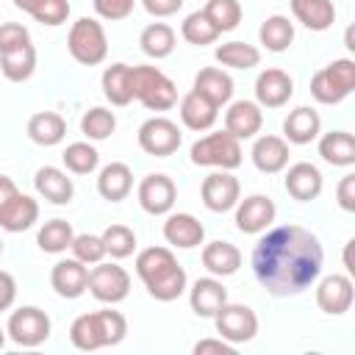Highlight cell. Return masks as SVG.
I'll return each instance as SVG.
<instances>
[{"instance_id":"277c9868","label":"cell","mask_w":355,"mask_h":355,"mask_svg":"<svg viewBox=\"0 0 355 355\" xmlns=\"http://www.w3.org/2000/svg\"><path fill=\"white\" fill-rule=\"evenodd\" d=\"M130 86H133V100H139L147 111H169L178 105V86L158 67L150 64L130 67Z\"/></svg>"},{"instance_id":"83f0119b","label":"cell","mask_w":355,"mask_h":355,"mask_svg":"<svg viewBox=\"0 0 355 355\" xmlns=\"http://www.w3.org/2000/svg\"><path fill=\"white\" fill-rule=\"evenodd\" d=\"M322 133V116L311 105H297L283 119V139L288 144H311Z\"/></svg>"},{"instance_id":"f5cc1de1","label":"cell","mask_w":355,"mask_h":355,"mask_svg":"<svg viewBox=\"0 0 355 355\" xmlns=\"http://www.w3.org/2000/svg\"><path fill=\"white\" fill-rule=\"evenodd\" d=\"M344 266H347V272L352 275L355 272V266H352V239L347 241V247H344Z\"/></svg>"},{"instance_id":"7dc6e473","label":"cell","mask_w":355,"mask_h":355,"mask_svg":"<svg viewBox=\"0 0 355 355\" xmlns=\"http://www.w3.org/2000/svg\"><path fill=\"white\" fill-rule=\"evenodd\" d=\"M25 42H31V31L22 22H0V53Z\"/></svg>"},{"instance_id":"9c48e42d","label":"cell","mask_w":355,"mask_h":355,"mask_svg":"<svg viewBox=\"0 0 355 355\" xmlns=\"http://www.w3.org/2000/svg\"><path fill=\"white\" fill-rule=\"evenodd\" d=\"M50 330H53L50 316L42 308H36V305H19V308H14L8 313V322H6L8 338L17 347H25V349H33V347L44 344L50 338Z\"/></svg>"},{"instance_id":"cb8c5ba5","label":"cell","mask_w":355,"mask_h":355,"mask_svg":"<svg viewBox=\"0 0 355 355\" xmlns=\"http://www.w3.org/2000/svg\"><path fill=\"white\" fill-rule=\"evenodd\" d=\"M186 291H189L191 311L202 319H214V313L227 302V288H225L222 277H214V275L197 277Z\"/></svg>"},{"instance_id":"ab89813d","label":"cell","mask_w":355,"mask_h":355,"mask_svg":"<svg viewBox=\"0 0 355 355\" xmlns=\"http://www.w3.org/2000/svg\"><path fill=\"white\" fill-rule=\"evenodd\" d=\"M61 161H64V169L69 175H92L100 166V153L89 139L86 141H72V144L64 147Z\"/></svg>"},{"instance_id":"30bf717a","label":"cell","mask_w":355,"mask_h":355,"mask_svg":"<svg viewBox=\"0 0 355 355\" xmlns=\"http://www.w3.org/2000/svg\"><path fill=\"white\" fill-rule=\"evenodd\" d=\"M86 291L103 305H116V302L128 300V294H130V275H128L125 266L114 263V258L111 261H100V263H94L89 269Z\"/></svg>"},{"instance_id":"d6a6232c","label":"cell","mask_w":355,"mask_h":355,"mask_svg":"<svg viewBox=\"0 0 355 355\" xmlns=\"http://www.w3.org/2000/svg\"><path fill=\"white\" fill-rule=\"evenodd\" d=\"M0 72L11 83H25L36 72V47H33V42L3 50L0 53Z\"/></svg>"},{"instance_id":"b9f144b4","label":"cell","mask_w":355,"mask_h":355,"mask_svg":"<svg viewBox=\"0 0 355 355\" xmlns=\"http://www.w3.org/2000/svg\"><path fill=\"white\" fill-rule=\"evenodd\" d=\"M114 130H116V116H114L111 108L94 105V108L83 111V116H80V133L89 141H105Z\"/></svg>"},{"instance_id":"3957f363","label":"cell","mask_w":355,"mask_h":355,"mask_svg":"<svg viewBox=\"0 0 355 355\" xmlns=\"http://www.w3.org/2000/svg\"><path fill=\"white\" fill-rule=\"evenodd\" d=\"M125 336H128V319L111 305L92 311V313H80L69 324V341L80 352L116 347L119 341H125Z\"/></svg>"},{"instance_id":"52a82bcc","label":"cell","mask_w":355,"mask_h":355,"mask_svg":"<svg viewBox=\"0 0 355 355\" xmlns=\"http://www.w3.org/2000/svg\"><path fill=\"white\" fill-rule=\"evenodd\" d=\"M189 158L194 166H211V169H236L244 161L241 153V141L236 136H230L227 130H214L200 136L191 150Z\"/></svg>"},{"instance_id":"5bb4252c","label":"cell","mask_w":355,"mask_h":355,"mask_svg":"<svg viewBox=\"0 0 355 355\" xmlns=\"http://www.w3.org/2000/svg\"><path fill=\"white\" fill-rule=\"evenodd\" d=\"M136 200L141 205L144 214L150 216H166L172 208H175V200H178V186L169 175L164 172H150L139 180V189H136Z\"/></svg>"},{"instance_id":"7bdbcfd3","label":"cell","mask_w":355,"mask_h":355,"mask_svg":"<svg viewBox=\"0 0 355 355\" xmlns=\"http://www.w3.org/2000/svg\"><path fill=\"white\" fill-rule=\"evenodd\" d=\"M100 239H103L105 255L114 258V261H122V258H128V255L136 252V233H133L128 225L114 222V225H108V227L100 233Z\"/></svg>"},{"instance_id":"1f68e13d","label":"cell","mask_w":355,"mask_h":355,"mask_svg":"<svg viewBox=\"0 0 355 355\" xmlns=\"http://www.w3.org/2000/svg\"><path fill=\"white\" fill-rule=\"evenodd\" d=\"M319 155L324 164L330 166H352L355 164V136L349 130H330V133H319V144H316Z\"/></svg>"},{"instance_id":"484cf974","label":"cell","mask_w":355,"mask_h":355,"mask_svg":"<svg viewBox=\"0 0 355 355\" xmlns=\"http://www.w3.org/2000/svg\"><path fill=\"white\" fill-rule=\"evenodd\" d=\"M191 89L197 94H202L205 100H211L216 108H225L230 100H233V78L227 69L222 67H202L197 75H194V83Z\"/></svg>"},{"instance_id":"ba28073f","label":"cell","mask_w":355,"mask_h":355,"mask_svg":"<svg viewBox=\"0 0 355 355\" xmlns=\"http://www.w3.org/2000/svg\"><path fill=\"white\" fill-rule=\"evenodd\" d=\"M39 222V202L19 191L8 175H0V230L22 233Z\"/></svg>"},{"instance_id":"44dd1931","label":"cell","mask_w":355,"mask_h":355,"mask_svg":"<svg viewBox=\"0 0 355 355\" xmlns=\"http://www.w3.org/2000/svg\"><path fill=\"white\" fill-rule=\"evenodd\" d=\"M263 128V111L255 100H233L225 111V130L239 141L255 139Z\"/></svg>"},{"instance_id":"7a4b0ae2","label":"cell","mask_w":355,"mask_h":355,"mask_svg":"<svg viewBox=\"0 0 355 355\" xmlns=\"http://www.w3.org/2000/svg\"><path fill=\"white\" fill-rule=\"evenodd\" d=\"M136 275L147 294L158 302H172L186 294L189 277L172 247H144L136 255Z\"/></svg>"},{"instance_id":"db71d44e","label":"cell","mask_w":355,"mask_h":355,"mask_svg":"<svg viewBox=\"0 0 355 355\" xmlns=\"http://www.w3.org/2000/svg\"><path fill=\"white\" fill-rule=\"evenodd\" d=\"M6 338H8V333H6V327H0V349L6 347Z\"/></svg>"},{"instance_id":"e0dca14e","label":"cell","mask_w":355,"mask_h":355,"mask_svg":"<svg viewBox=\"0 0 355 355\" xmlns=\"http://www.w3.org/2000/svg\"><path fill=\"white\" fill-rule=\"evenodd\" d=\"M294 97V80L280 67H266L255 78V103L261 108H283Z\"/></svg>"},{"instance_id":"60d3db41","label":"cell","mask_w":355,"mask_h":355,"mask_svg":"<svg viewBox=\"0 0 355 355\" xmlns=\"http://www.w3.org/2000/svg\"><path fill=\"white\" fill-rule=\"evenodd\" d=\"M180 36H183L189 44H194V47H205V44H214L222 33L214 28V22L205 17V11L197 8V11L186 14V19L180 22Z\"/></svg>"},{"instance_id":"8fae6325","label":"cell","mask_w":355,"mask_h":355,"mask_svg":"<svg viewBox=\"0 0 355 355\" xmlns=\"http://www.w3.org/2000/svg\"><path fill=\"white\" fill-rule=\"evenodd\" d=\"M216 333L230 344H247L258 336V313L244 302H225L214 313Z\"/></svg>"},{"instance_id":"ffe728a7","label":"cell","mask_w":355,"mask_h":355,"mask_svg":"<svg viewBox=\"0 0 355 355\" xmlns=\"http://www.w3.org/2000/svg\"><path fill=\"white\" fill-rule=\"evenodd\" d=\"M50 286L64 300H78L89 286V266L78 258H61L50 269Z\"/></svg>"},{"instance_id":"7402d4cb","label":"cell","mask_w":355,"mask_h":355,"mask_svg":"<svg viewBox=\"0 0 355 355\" xmlns=\"http://www.w3.org/2000/svg\"><path fill=\"white\" fill-rule=\"evenodd\" d=\"M288 141L283 136H275V133H263V136H255L252 141V150H250V158L255 164L258 172L263 175H277L288 166Z\"/></svg>"},{"instance_id":"ac0fdd59","label":"cell","mask_w":355,"mask_h":355,"mask_svg":"<svg viewBox=\"0 0 355 355\" xmlns=\"http://www.w3.org/2000/svg\"><path fill=\"white\" fill-rule=\"evenodd\" d=\"M161 233H164V241L169 247H178V250H194V247H200L205 241L202 222L189 211H178V214L169 211L166 219H164Z\"/></svg>"},{"instance_id":"e575fe53","label":"cell","mask_w":355,"mask_h":355,"mask_svg":"<svg viewBox=\"0 0 355 355\" xmlns=\"http://www.w3.org/2000/svg\"><path fill=\"white\" fill-rule=\"evenodd\" d=\"M214 58L222 69H252L261 64V50L255 44H247V42H239V39H230V42H222L216 44L214 50Z\"/></svg>"},{"instance_id":"74e56055","label":"cell","mask_w":355,"mask_h":355,"mask_svg":"<svg viewBox=\"0 0 355 355\" xmlns=\"http://www.w3.org/2000/svg\"><path fill=\"white\" fill-rule=\"evenodd\" d=\"M19 11H25L28 17H33L39 25L47 28H58L69 19V0H11Z\"/></svg>"},{"instance_id":"f907efd6","label":"cell","mask_w":355,"mask_h":355,"mask_svg":"<svg viewBox=\"0 0 355 355\" xmlns=\"http://www.w3.org/2000/svg\"><path fill=\"white\" fill-rule=\"evenodd\" d=\"M183 3H186V0H141L144 11H147L150 17H155V19H164V17L178 14V11L183 8Z\"/></svg>"},{"instance_id":"c3c4849f","label":"cell","mask_w":355,"mask_h":355,"mask_svg":"<svg viewBox=\"0 0 355 355\" xmlns=\"http://www.w3.org/2000/svg\"><path fill=\"white\" fill-rule=\"evenodd\" d=\"M194 355H236V344L225 341L222 336L216 338H200L194 347H191Z\"/></svg>"},{"instance_id":"f35d334b","label":"cell","mask_w":355,"mask_h":355,"mask_svg":"<svg viewBox=\"0 0 355 355\" xmlns=\"http://www.w3.org/2000/svg\"><path fill=\"white\" fill-rule=\"evenodd\" d=\"M72 239H75V230H72V225L67 222V219H47L39 230H36V244H39V250L42 252H47V255H61V252H67L69 250V244H72Z\"/></svg>"},{"instance_id":"11a10c76","label":"cell","mask_w":355,"mask_h":355,"mask_svg":"<svg viewBox=\"0 0 355 355\" xmlns=\"http://www.w3.org/2000/svg\"><path fill=\"white\" fill-rule=\"evenodd\" d=\"M0 255H3V239H0Z\"/></svg>"},{"instance_id":"4316f807","label":"cell","mask_w":355,"mask_h":355,"mask_svg":"<svg viewBox=\"0 0 355 355\" xmlns=\"http://www.w3.org/2000/svg\"><path fill=\"white\" fill-rule=\"evenodd\" d=\"M178 114H180L183 128H189V130H194V133H205V130H211L214 122L219 119V108H216L211 100H205L202 94H197L194 89L186 92V94L180 97Z\"/></svg>"},{"instance_id":"f546056e","label":"cell","mask_w":355,"mask_h":355,"mask_svg":"<svg viewBox=\"0 0 355 355\" xmlns=\"http://www.w3.org/2000/svg\"><path fill=\"white\" fill-rule=\"evenodd\" d=\"M288 8H291V17L313 33H322L336 22L333 0H288Z\"/></svg>"},{"instance_id":"4fadbf2b","label":"cell","mask_w":355,"mask_h":355,"mask_svg":"<svg viewBox=\"0 0 355 355\" xmlns=\"http://www.w3.org/2000/svg\"><path fill=\"white\" fill-rule=\"evenodd\" d=\"M200 200L211 214H227L241 200V183L230 169H216L202 178Z\"/></svg>"},{"instance_id":"d4e9b609","label":"cell","mask_w":355,"mask_h":355,"mask_svg":"<svg viewBox=\"0 0 355 355\" xmlns=\"http://www.w3.org/2000/svg\"><path fill=\"white\" fill-rule=\"evenodd\" d=\"M200 261L202 266L208 269V275L214 277H230L241 269V250L233 244V241H225V239H216V241H208L202 244V252H200Z\"/></svg>"},{"instance_id":"d590c367","label":"cell","mask_w":355,"mask_h":355,"mask_svg":"<svg viewBox=\"0 0 355 355\" xmlns=\"http://www.w3.org/2000/svg\"><path fill=\"white\" fill-rule=\"evenodd\" d=\"M175 44H178V33H175V28L166 25V22H150V25H144V31L139 33V47H141V53H144L147 58H155V61L172 55Z\"/></svg>"},{"instance_id":"8992f818","label":"cell","mask_w":355,"mask_h":355,"mask_svg":"<svg viewBox=\"0 0 355 355\" xmlns=\"http://www.w3.org/2000/svg\"><path fill=\"white\" fill-rule=\"evenodd\" d=\"M355 89V61L352 58H336L327 67L316 69L311 78V97L322 105H338L344 103Z\"/></svg>"},{"instance_id":"9a60e30c","label":"cell","mask_w":355,"mask_h":355,"mask_svg":"<svg viewBox=\"0 0 355 355\" xmlns=\"http://www.w3.org/2000/svg\"><path fill=\"white\" fill-rule=\"evenodd\" d=\"M233 222L239 227V233L244 236H258L263 233L266 227H272L275 216H277V208H275V200L269 194H247L244 200L236 202L233 208Z\"/></svg>"},{"instance_id":"f6af8a7d","label":"cell","mask_w":355,"mask_h":355,"mask_svg":"<svg viewBox=\"0 0 355 355\" xmlns=\"http://www.w3.org/2000/svg\"><path fill=\"white\" fill-rule=\"evenodd\" d=\"M69 250H72V258H78L86 266L105 261V247H103V239L97 233H75Z\"/></svg>"},{"instance_id":"ee69618b","label":"cell","mask_w":355,"mask_h":355,"mask_svg":"<svg viewBox=\"0 0 355 355\" xmlns=\"http://www.w3.org/2000/svg\"><path fill=\"white\" fill-rule=\"evenodd\" d=\"M202 11H205V17L214 22V28H216L219 33L236 31L239 22H241V17H244L239 0H208V3L202 6Z\"/></svg>"},{"instance_id":"603a6c76","label":"cell","mask_w":355,"mask_h":355,"mask_svg":"<svg viewBox=\"0 0 355 355\" xmlns=\"http://www.w3.org/2000/svg\"><path fill=\"white\" fill-rule=\"evenodd\" d=\"M33 189L42 200L53 202V205H69L75 197V183L69 178L67 169L61 166H39L33 175Z\"/></svg>"},{"instance_id":"8d00e7d4","label":"cell","mask_w":355,"mask_h":355,"mask_svg":"<svg viewBox=\"0 0 355 355\" xmlns=\"http://www.w3.org/2000/svg\"><path fill=\"white\" fill-rule=\"evenodd\" d=\"M258 42L269 53H286L294 42V22L286 14H272L258 28Z\"/></svg>"},{"instance_id":"7c38bea8","label":"cell","mask_w":355,"mask_h":355,"mask_svg":"<svg viewBox=\"0 0 355 355\" xmlns=\"http://www.w3.org/2000/svg\"><path fill=\"white\" fill-rule=\"evenodd\" d=\"M136 141L139 147L147 153V155H155V158H166L172 153H178V147L183 144V133L178 128V122H172L169 116H150L139 125V133H136Z\"/></svg>"},{"instance_id":"6da1fadb","label":"cell","mask_w":355,"mask_h":355,"mask_svg":"<svg viewBox=\"0 0 355 355\" xmlns=\"http://www.w3.org/2000/svg\"><path fill=\"white\" fill-rule=\"evenodd\" d=\"M252 275L272 297H297L311 288L324 263V250L316 233L302 225L266 227L252 247Z\"/></svg>"},{"instance_id":"681fc988","label":"cell","mask_w":355,"mask_h":355,"mask_svg":"<svg viewBox=\"0 0 355 355\" xmlns=\"http://www.w3.org/2000/svg\"><path fill=\"white\" fill-rule=\"evenodd\" d=\"M336 202H338V208L347 211V214L355 211V175H352V172H347V175L338 180V186H336Z\"/></svg>"},{"instance_id":"836d02e7","label":"cell","mask_w":355,"mask_h":355,"mask_svg":"<svg viewBox=\"0 0 355 355\" xmlns=\"http://www.w3.org/2000/svg\"><path fill=\"white\" fill-rule=\"evenodd\" d=\"M100 86H103V97L116 105V108H125L133 103V86H130V64H111L103 69V78H100Z\"/></svg>"},{"instance_id":"4dcf8cb0","label":"cell","mask_w":355,"mask_h":355,"mask_svg":"<svg viewBox=\"0 0 355 355\" xmlns=\"http://www.w3.org/2000/svg\"><path fill=\"white\" fill-rule=\"evenodd\" d=\"M25 133L33 144L39 147H55L64 141L67 136V119L58 114V111H36L28 125H25Z\"/></svg>"},{"instance_id":"f1b7e54d","label":"cell","mask_w":355,"mask_h":355,"mask_svg":"<svg viewBox=\"0 0 355 355\" xmlns=\"http://www.w3.org/2000/svg\"><path fill=\"white\" fill-rule=\"evenodd\" d=\"M133 191V169L122 161H111L97 172V194L105 202H122Z\"/></svg>"},{"instance_id":"d6986e66","label":"cell","mask_w":355,"mask_h":355,"mask_svg":"<svg viewBox=\"0 0 355 355\" xmlns=\"http://www.w3.org/2000/svg\"><path fill=\"white\" fill-rule=\"evenodd\" d=\"M283 186L288 191V197L300 200V202H311L322 194L324 189V178H322V169L311 161H297L291 166H286V178H283Z\"/></svg>"},{"instance_id":"bcb514c9","label":"cell","mask_w":355,"mask_h":355,"mask_svg":"<svg viewBox=\"0 0 355 355\" xmlns=\"http://www.w3.org/2000/svg\"><path fill=\"white\" fill-rule=\"evenodd\" d=\"M136 3H139V0H92L97 19H105V22L128 19V17L133 14Z\"/></svg>"},{"instance_id":"816d5d0a","label":"cell","mask_w":355,"mask_h":355,"mask_svg":"<svg viewBox=\"0 0 355 355\" xmlns=\"http://www.w3.org/2000/svg\"><path fill=\"white\" fill-rule=\"evenodd\" d=\"M14 300H17V280H14L11 272L0 269V313L3 311H11Z\"/></svg>"},{"instance_id":"5b68a950","label":"cell","mask_w":355,"mask_h":355,"mask_svg":"<svg viewBox=\"0 0 355 355\" xmlns=\"http://www.w3.org/2000/svg\"><path fill=\"white\" fill-rule=\"evenodd\" d=\"M67 50L80 67H97L108 55V36L97 17H80L69 25Z\"/></svg>"},{"instance_id":"2e32d148","label":"cell","mask_w":355,"mask_h":355,"mask_svg":"<svg viewBox=\"0 0 355 355\" xmlns=\"http://www.w3.org/2000/svg\"><path fill=\"white\" fill-rule=\"evenodd\" d=\"M352 300H355V286L349 275L333 272L316 283V305L327 316H344L352 308Z\"/></svg>"}]
</instances>
